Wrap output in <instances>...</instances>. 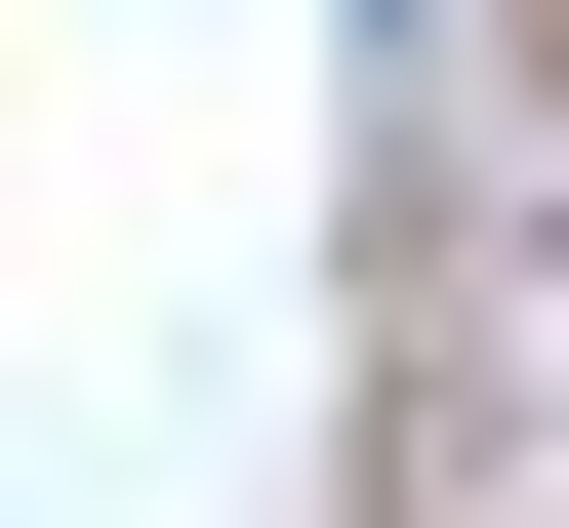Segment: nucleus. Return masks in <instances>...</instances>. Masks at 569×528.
Masks as SVG:
<instances>
[]
</instances>
